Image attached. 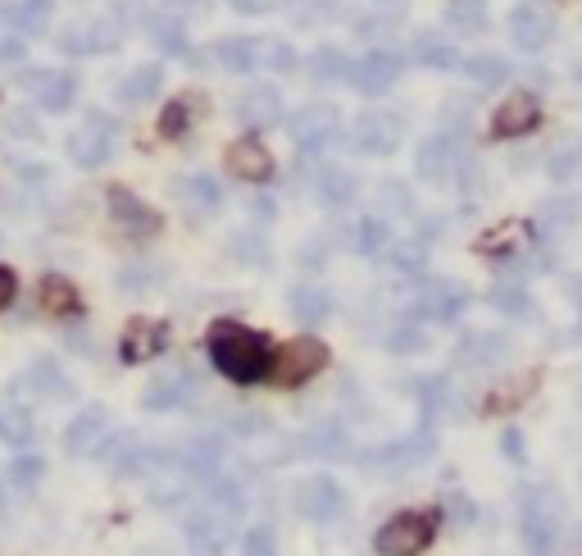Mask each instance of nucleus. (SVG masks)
I'll list each match as a JSON object with an SVG mask.
<instances>
[{
    "label": "nucleus",
    "instance_id": "b1692460",
    "mask_svg": "<svg viewBox=\"0 0 582 556\" xmlns=\"http://www.w3.org/2000/svg\"><path fill=\"white\" fill-rule=\"evenodd\" d=\"M328 292H319V287H300V292H292V311L305 319V324H315V319H324L328 315Z\"/></svg>",
    "mask_w": 582,
    "mask_h": 556
},
{
    "label": "nucleus",
    "instance_id": "1a4fd4ad",
    "mask_svg": "<svg viewBox=\"0 0 582 556\" xmlns=\"http://www.w3.org/2000/svg\"><path fill=\"white\" fill-rule=\"evenodd\" d=\"M169 347V324L165 319H133L128 328H124V343H119V356L128 360V365H146V360H155Z\"/></svg>",
    "mask_w": 582,
    "mask_h": 556
},
{
    "label": "nucleus",
    "instance_id": "f03ea898",
    "mask_svg": "<svg viewBox=\"0 0 582 556\" xmlns=\"http://www.w3.org/2000/svg\"><path fill=\"white\" fill-rule=\"evenodd\" d=\"M433 538H437V511H401L373 534V552L378 556H419L433 547Z\"/></svg>",
    "mask_w": 582,
    "mask_h": 556
},
{
    "label": "nucleus",
    "instance_id": "5701e85b",
    "mask_svg": "<svg viewBox=\"0 0 582 556\" xmlns=\"http://www.w3.org/2000/svg\"><path fill=\"white\" fill-rule=\"evenodd\" d=\"M51 0H19V6H14V28H23V32H42L46 23H51Z\"/></svg>",
    "mask_w": 582,
    "mask_h": 556
},
{
    "label": "nucleus",
    "instance_id": "2eb2a0df",
    "mask_svg": "<svg viewBox=\"0 0 582 556\" xmlns=\"http://www.w3.org/2000/svg\"><path fill=\"white\" fill-rule=\"evenodd\" d=\"M237 119L251 124V128H274L283 119V96H278V87H268V83L246 87V96L237 101Z\"/></svg>",
    "mask_w": 582,
    "mask_h": 556
},
{
    "label": "nucleus",
    "instance_id": "473e14b6",
    "mask_svg": "<svg viewBox=\"0 0 582 556\" xmlns=\"http://www.w3.org/2000/svg\"><path fill=\"white\" fill-rule=\"evenodd\" d=\"M387 242V229L378 224V219H369V224H360V251H378Z\"/></svg>",
    "mask_w": 582,
    "mask_h": 556
},
{
    "label": "nucleus",
    "instance_id": "412c9836",
    "mask_svg": "<svg viewBox=\"0 0 582 556\" xmlns=\"http://www.w3.org/2000/svg\"><path fill=\"white\" fill-rule=\"evenodd\" d=\"M0 438H6L10 448H23L32 438V420H28L23 406H0Z\"/></svg>",
    "mask_w": 582,
    "mask_h": 556
},
{
    "label": "nucleus",
    "instance_id": "bb28decb",
    "mask_svg": "<svg viewBox=\"0 0 582 556\" xmlns=\"http://www.w3.org/2000/svg\"><path fill=\"white\" fill-rule=\"evenodd\" d=\"M487 0H451V23L464 28V32H478L487 19Z\"/></svg>",
    "mask_w": 582,
    "mask_h": 556
},
{
    "label": "nucleus",
    "instance_id": "39448f33",
    "mask_svg": "<svg viewBox=\"0 0 582 556\" xmlns=\"http://www.w3.org/2000/svg\"><path fill=\"white\" fill-rule=\"evenodd\" d=\"M292 506H296V515H305V521L332 525L346 515V493H341V484L332 474H309L292 489Z\"/></svg>",
    "mask_w": 582,
    "mask_h": 556
},
{
    "label": "nucleus",
    "instance_id": "6e6552de",
    "mask_svg": "<svg viewBox=\"0 0 582 556\" xmlns=\"http://www.w3.org/2000/svg\"><path fill=\"white\" fill-rule=\"evenodd\" d=\"M109 146H114V133H109V124L100 115H92L87 124H77L68 133V156H73V165H83V169L105 165L109 160Z\"/></svg>",
    "mask_w": 582,
    "mask_h": 556
},
{
    "label": "nucleus",
    "instance_id": "f257e3e1",
    "mask_svg": "<svg viewBox=\"0 0 582 556\" xmlns=\"http://www.w3.org/2000/svg\"><path fill=\"white\" fill-rule=\"evenodd\" d=\"M205 343H210L214 369L232 384H260V379H268V369H274V347H268V338L237 319H219Z\"/></svg>",
    "mask_w": 582,
    "mask_h": 556
},
{
    "label": "nucleus",
    "instance_id": "423d86ee",
    "mask_svg": "<svg viewBox=\"0 0 582 556\" xmlns=\"http://www.w3.org/2000/svg\"><path fill=\"white\" fill-rule=\"evenodd\" d=\"M23 87L32 92V101L51 109V115H64V109L73 105V73L68 69H28L23 73Z\"/></svg>",
    "mask_w": 582,
    "mask_h": 556
},
{
    "label": "nucleus",
    "instance_id": "ddd939ff",
    "mask_svg": "<svg viewBox=\"0 0 582 556\" xmlns=\"http://www.w3.org/2000/svg\"><path fill=\"white\" fill-rule=\"evenodd\" d=\"M396 78H401V55H392V51H364V60L351 64V83L369 96L387 92Z\"/></svg>",
    "mask_w": 582,
    "mask_h": 556
},
{
    "label": "nucleus",
    "instance_id": "7ed1b4c3",
    "mask_svg": "<svg viewBox=\"0 0 582 556\" xmlns=\"http://www.w3.org/2000/svg\"><path fill=\"white\" fill-rule=\"evenodd\" d=\"M519 529L532 556H551L560 547V502L551 489H532L519 511Z\"/></svg>",
    "mask_w": 582,
    "mask_h": 556
},
{
    "label": "nucleus",
    "instance_id": "dca6fc26",
    "mask_svg": "<svg viewBox=\"0 0 582 556\" xmlns=\"http://www.w3.org/2000/svg\"><path fill=\"white\" fill-rule=\"evenodd\" d=\"M396 137H401V128H396L392 115H364V119L356 124V146H360V151H373V156H387V151H392Z\"/></svg>",
    "mask_w": 582,
    "mask_h": 556
},
{
    "label": "nucleus",
    "instance_id": "393cba45",
    "mask_svg": "<svg viewBox=\"0 0 582 556\" xmlns=\"http://www.w3.org/2000/svg\"><path fill=\"white\" fill-rule=\"evenodd\" d=\"M451 146H446V137H437V141H428V146H423V151H419V174L423 178H446V169H451Z\"/></svg>",
    "mask_w": 582,
    "mask_h": 556
},
{
    "label": "nucleus",
    "instance_id": "7c9ffc66",
    "mask_svg": "<svg viewBox=\"0 0 582 556\" xmlns=\"http://www.w3.org/2000/svg\"><path fill=\"white\" fill-rule=\"evenodd\" d=\"M309 69H315V78H319V83H324V78H351V64H346L337 51H319Z\"/></svg>",
    "mask_w": 582,
    "mask_h": 556
},
{
    "label": "nucleus",
    "instance_id": "0eeeda50",
    "mask_svg": "<svg viewBox=\"0 0 582 556\" xmlns=\"http://www.w3.org/2000/svg\"><path fill=\"white\" fill-rule=\"evenodd\" d=\"M227 174L242 182H268L274 178V156H268V146L255 133H246L227 146Z\"/></svg>",
    "mask_w": 582,
    "mask_h": 556
},
{
    "label": "nucleus",
    "instance_id": "c85d7f7f",
    "mask_svg": "<svg viewBox=\"0 0 582 556\" xmlns=\"http://www.w3.org/2000/svg\"><path fill=\"white\" fill-rule=\"evenodd\" d=\"M155 87H160V64L137 69L133 78H128V87H124L119 96H124V101H146V96H155Z\"/></svg>",
    "mask_w": 582,
    "mask_h": 556
},
{
    "label": "nucleus",
    "instance_id": "20e7f679",
    "mask_svg": "<svg viewBox=\"0 0 582 556\" xmlns=\"http://www.w3.org/2000/svg\"><path fill=\"white\" fill-rule=\"evenodd\" d=\"M328 365V343H319V338H292L287 347H278L274 352V369H268V379L274 384H283V388H300V384H309L319 375V369Z\"/></svg>",
    "mask_w": 582,
    "mask_h": 556
},
{
    "label": "nucleus",
    "instance_id": "a211bd4d",
    "mask_svg": "<svg viewBox=\"0 0 582 556\" xmlns=\"http://www.w3.org/2000/svg\"><path fill=\"white\" fill-rule=\"evenodd\" d=\"M191 392H197V379L191 375H165L141 392V401L150 406V411H173V406H182Z\"/></svg>",
    "mask_w": 582,
    "mask_h": 556
},
{
    "label": "nucleus",
    "instance_id": "4468645a",
    "mask_svg": "<svg viewBox=\"0 0 582 556\" xmlns=\"http://www.w3.org/2000/svg\"><path fill=\"white\" fill-rule=\"evenodd\" d=\"M537 119H541L537 96L515 92V96H510V101L491 115V137H523V133H532V128H537Z\"/></svg>",
    "mask_w": 582,
    "mask_h": 556
},
{
    "label": "nucleus",
    "instance_id": "4be33fe9",
    "mask_svg": "<svg viewBox=\"0 0 582 556\" xmlns=\"http://www.w3.org/2000/svg\"><path fill=\"white\" fill-rule=\"evenodd\" d=\"M214 51H219V64H223V69L246 73V69L255 64V42H246V36H227V42H219Z\"/></svg>",
    "mask_w": 582,
    "mask_h": 556
},
{
    "label": "nucleus",
    "instance_id": "72a5a7b5",
    "mask_svg": "<svg viewBox=\"0 0 582 556\" xmlns=\"http://www.w3.org/2000/svg\"><path fill=\"white\" fill-rule=\"evenodd\" d=\"M14 292H19V279H14V270H6V265H0V311H6V306L14 302Z\"/></svg>",
    "mask_w": 582,
    "mask_h": 556
},
{
    "label": "nucleus",
    "instance_id": "9b49d317",
    "mask_svg": "<svg viewBox=\"0 0 582 556\" xmlns=\"http://www.w3.org/2000/svg\"><path fill=\"white\" fill-rule=\"evenodd\" d=\"M109 219H114V224H119L124 233H133V238L160 233V214H155L150 206H141L128 188H109Z\"/></svg>",
    "mask_w": 582,
    "mask_h": 556
},
{
    "label": "nucleus",
    "instance_id": "c756f323",
    "mask_svg": "<svg viewBox=\"0 0 582 556\" xmlns=\"http://www.w3.org/2000/svg\"><path fill=\"white\" fill-rule=\"evenodd\" d=\"M469 73H474L483 87H496V83L510 78V64L506 60H491V55H478V60H469Z\"/></svg>",
    "mask_w": 582,
    "mask_h": 556
},
{
    "label": "nucleus",
    "instance_id": "aec40b11",
    "mask_svg": "<svg viewBox=\"0 0 582 556\" xmlns=\"http://www.w3.org/2000/svg\"><path fill=\"white\" fill-rule=\"evenodd\" d=\"M191 115H197V101H169L165 115H160V137L178 141L191 133Z\"/></svg>",
    "mask_w": 582,
    "mask_h": 556
},
{
    "label": "nucleus",
    "instance_id": "f704fd0d",
    "mask_svg": "<svg viewBox=\"0 0 582 556\" xmlns=\"http://www.w3.org/2000/svg\"><path fill=\"white\" fill-rule=\"evenodd\" d=\"M423 64H437V69H451V64H459L446 46H428V51H423Z\"/></svg>",
    "mask_w": 582,
    "mask_h": 556
},
{
    "label": "nucleus",
    "instance_id": "cd10ccee",
    "mask_svg": "<svg viewBox=\"0 0 582 556\" xmlns=\"http://www.w3.org/2000/svg\"><path fill=\"white\" fill-rule=\"evenodd\" d=\"M242 556H278V534L268 525H255L242 534Z\"/></svg>",
    "mask_w": 582,
    "mask_h": 556
},
{
    "label": "nucleus",
    "instance_id": "9d476101",
    "mask_svg": "<svg viewBox=\"0 0 582 556\" xmlns=\"http://www.w3.org/2000/svg\"><path fill=\"white\" fill-rule=\"evenodd\" d=\"M227 521H232V515H219L210 506L191 511L187 515V547H191V556H223V547H227Z\"/></svg>",
    "mask_w": 582,
    "mask_h": 556
},
{
    "label": "nucleus",
    "instance_id": "a878e982",
    "mask_svg": "<svg viewBox=\"0 0 582 556\" xmlns=\"http://www.w3.org/2000/svg\"><path fill=\"white\" fill-rule=\"evenodd\" d=\"M178 192H182L191 206H201V210H214V206H219V182H210V178H182Z\"/></svg>",
    "mask_w": 582,
    "mask_h": 556
},
{
    "label": "nucleus",
    "instance_id": "f3484780",
    "mask_svg": "<svg viewBox=\"0 0 582 556\" xmlns=\"http://www.w3.org/2000/svg\"><path fill=\"white\" fill-rule=\"evenodd\" d=\"M105 438V411H96V406H87L83 416H73V424L64 429V448L77 452V457H87L96 452V442Z\"/></svg>",
    "mask_w": 582,
    "mask_h": 556
},
{
    "label": "nucleus",
    "instance_id": "f8f14e48",
    "mask_svg": "<svg viewBox=\"0 0 582 556\" xmlns=\"http://www.w3.org/2000/svg\"><path fill=\"white\" fill-rule=\"evenodd\" d=\"M510 36H515V46L519 51H541L555 36V14H547V6H519L510 14Z\"/></svg>",
    "mask_w": 582,
    "mask_h": 556
},
{
    "label": "nucleus",
    "instance_id": "6ab92c4d",
    "mask_svg": "<svg viewBox=\"0 0 582 556\" xmlns=\"http://www.w3.org/2000/svg\"><path fill=\"white\" fill-rule=\"evenodd\" d=\"M36 296H42V306H46L51 315H68V311H77V287H73L64 274H46L42 287H36Z\"/></svg>",
    "mask_w": 582,
    "mask_h": 556
},
{
    "label": "nucleus",
    "instance_id": "2f4dec72",
    "mask_svg": "<svg viewBox=\"0 0 582 556\" xmlns=\"http://www.w3.org/2000/svg\"><path fill=\"white\" fill-rule=\"evenodd\" d=\"M10 479H14V484H19V489H28V484H36V479H42V461H36V457H19V461L10 465Z\"/></svg>",
    "mask_w": 582,
    "mask_h": 556
}]
</instances>
